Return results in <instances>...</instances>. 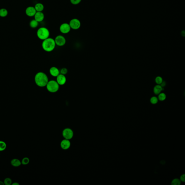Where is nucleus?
<instances>
[{"mask_svg": "<svg viewBox=\"0 0 185 185\" xmlns=\"http://www.w3.org/2000/svg\"><path fill=\"white\" fill-rule=\"evenodd\" d=\"M35 82L38 87H46L48 81V77L45 73L39 72L36 74L35 77Z\"/></svg>", "mask_w": 185, "mask_h": 185, "instance_id": "nucleus-1", "label": "nucleus"}, {"mask_svg": "<svg viewBox=\"0 0 185 185\" xmlns=\"http://www.w3.org/2000/svg\"><path fill=\"white\" fill-rule=\"evenodd\" d=\"M42 47L45 52H50L54 50L56 44L54 39L48 38L43 40Z\"/></svg>", "mask_w": 185, "mask_h": 185, "instance_id": "nucleus-2", "label": "nucleus"}, {"mask_svg": "<svg viewBox=\"0 0 185 185\" xmlns=\"http://www.w3.org/2000/svg\"><path fill=\"white\" fill-rule=\"evenodd\" d=\"M37 35L39 39L43 41L49 38L50 31L48 29L45 27H41L37 30Z\"/></svg>", "mask_w": 185, "mask_h": 185, "instance_id": "nucleus-3", "label": "nucleus"}, {"mask_svg": "<svg viewBox=\"0 0 185 185\" xmlns=\"http://www.w3.org/2000/svg\"><path fill=\"white\" fill-rule=\"evenodd\" d=\"M47 89L50 92L54 93L57 92L59 88V85L57 81L51 80L48 81L47 84Z\"/></svg>", "mask_w": 185, "mask_h": 185, "instance_id": "nucleus-4", "label": "nucleus"}, {"mask_svg": "<svg viewBox=\"0 0 185 185\" xmlns=\"http://www.w3.org/2000/svg\"><path fill=\"white\" fill-rule=\"evenodd\" d=\"M62 135L64 139L70 140L74 137V132L71 129L67 128L63 130Z\"/></svg>", "mask_w": 185, "mask_h": 185, "instance_id": "nucleus-5", "label": "nucleus"}, {"mask_svg": "<svg viewBox=\"0 0 185 185\" xmlns=\"http://www.w3.org/2000/svg\"><path fill=\"white\" fill-rule=\"evenodd\" d=\"M69 24L71 29L74 30H77L80 28L81 25L80 21L76 18L71 20Z\"/></svg>", "mask_w": 185, "mask_h": 185, "instance_id": "nucleus-6", "label": "nucleus"}, {"mask_svg": "<svg viewBox=\"0 0 185 185\" xmlns=\"http://www.w3.org/2000/svg\"><path fill=\"white\" fill-rule=\"evenodd\" d=\"M54 40L56 45L59 46H63L66 43V39L65 38L61 35L57 36Z\"/></svg>", "mask_w": 185, "mask_h": 185, "instance_id": "nucleus-7", "label": "nucleus"}, {"mask_svg": "<svg viewBox=\"0 0 185 185\" xmlns=\"http://www.w3.org/2000/svg\"><path fill=\"white\" fill-rule=\"evenodd\" d=\"M60 31L63 34H67L70 31L71 28L69 24L64 23L60 26Z\"/></svg>", "mask_w": 185, "mask_h": 185, "instance_id": "nucleus-8", "label": "nucleus"}, {"mask_svg": "<svg viewBox=\"0 0 185 185\" xmlns=\"http://www.w3.org/2000/svg\"><path fill=\"white\" fill-rule=\"evenodd\" d=\"M71 146V143L70 140H69L64 139L60 142V147L63 150L68 149L70 148Z\"/></svg>", "mask_w": 185, "mask_h": 185, "instance_id": "nucleus-9", "label": "nucleus"}, {"mask_svg": "<svg viewBox=\"0 0 185 185\" xmlns=\"http://www.w3.org/2000/svg\"><path fill=\"white\" fill-rule=\"evenodd\" d=\"M36 12L35 7L32 6L28 7L25 10L26 15L29 17L34 16Z\"/></svg>", "mask_w": 185, "mask_h": 185, "instance_id": "nucleus-10", "label": "nucleus"}, {"mask_svg": "<svg viewBox=\"0 0 185 185\" xmlns=\"http://www.w3.org/2000/svg\"><path fill=\"white\" fill-rule=\"evenodd\" d=\"M66 79L64 75L60 74L57 77V81L59 85L63 86L66 83Z\"/></svg>", "mask_w": 185, "mask_h": 185, "instance_id": "nucleus-11", "label": "nucleus"}, {"mask_svg": "<svg viewBox=\"0 0 185 185\" xmlns=\"http://www.w3.org/2000/svg\"><path fill=\"white\" fill-rule=\"evenodd\" d=\"M34 17L35 19L39 23L43 21L45 18V15L42 12H37Z\"/></svg>", "mask_w": 185, "mask_h": 185, "instance_id": "nucleus-12", "label": "nucleus"}, {"mask_svg": "<svg viewBox=\"0 0 185 185\" xmlns=\"http://www.w3.org/2000/svg\"><path fill=\"white\" fill-rule=\"evenodd\" d=\"M50 75L52 76L57 77L60 74V71L59 69L55 66L51 67L49 70Z\"/></svg>", "mask_w": 185, "mask_h": 185, "instance_id": "nucleus-13", "label": "nucleus"}, {"mask_svg": "<svg viewBox=\"0 0 185 185\" xmlns=\"http://www.w3.org/2000/svg\"><path fill=\"white\" fill-rule=\"evenodd\" d=\"M11 164L13 167H18L21 166L22 162L19 159L17 158H14L12 159L11 162Z\"/></svg>", "mask_w": 185, "mask_h": 185, "instance_id": "nucleus-14", "label": "nucleus"}, {"mask_svg": "<svg viewBox=\"0 0 185 185\" xmlns=\"http://www.w3.org/2000/svg\"><path fill=\"white\" fill-rule=\"evenodd\" d=\"M37 12H42L44 9V6L42 3H37L35 7Z\"/></svg>", "mask_w": 185, "mask_h": 185, "instance_id": "nucleus-15", "label": "nucleus"}, {"mask_svg": "<svg viewBox=\"0 0 185 185\" xmlns=\"http://www.w3.org/2000/svg\"><path fill=\"white\" fill-rule=\"evenodd\" d=\"M162 90V88L160 85H157L154 87V92L155 94H158L161 92Z\"/></svg>", "mask_w": 185, "mask_h": 185, "instance_id": "nucleus-16", "label": "nucleus"}, {"mask_svg": "<svg viewBox=\"0 0 185 185\" xmlns=\"http://www.w3.org/2000/svg\"><path fill=\"white\" fill-rule=\"evenodd\" d=\"M8 14V11L6 8H2L0 9V17L5 18Z\"/></svg>", "mask_w": 185, "mask_h": 185, "instance_id": "nucleus-17", "label": "nucleus"}, {"mask_svg": "<svg viewBox=\"0 0 185 185\" xmlns=\"http://www.w3.org/2000/svg\"><path fill=\"white\" fill-rule=\"evenodd\" d=\"M38 22L35 19L32 20L30 22L29 25L30 27L32 28H35L38 26Z\"/></svg>", "mask_w": 185, "mask_h": 185, "instance_id": "nucleus-18", "label": "nucleus"}, {"mask_svg": "<svg viewBox=\"0 0 185 185\" xmlns=\"http://www.w3.org/2000/svg\"><path fill=\"white\" fill-rule=\"evenodd\" d=\"M7 147V144L6 142L3 141H0V152L5 150Z\"/></svg>", "mask_w": 185, "mask_h": 185, "instance_id": "nucleus-19", "label": "nucleus"}, {"mask_svg": "<svg viewBox=\"0 0 185 185\" xmlns=\"http://www.w3.org/2000/svg\"><path fill=\"white\" fill-rule=\"evenodd\" d=\"M30 162V159H29L28 158V157H24V158L22 159V164H23V165H27V164H28Z\"/></svg>", "mask_w": 185, "mask_h": 185, "instance_id": "nucleus-20", "label": "nucleus"}, {"mask_svg": "<svg viewBox=\"0 0 185 185\" xmlns=\"http://www.w3.org/2000/svg\"><path fill=\"white\" fill-rule=\"evenodd\" d=\"M3 182H4V184L5 185H11L12 183V179L10 178H6L4 180Z\"/></svg>", "mask_w": 185, "mask_h": 185, "instance_id": "nucleus-21", "label": "nucleus"}, {"mask_svg": "<svg viewBox=\"0 0 185 185\" xmlns=\"http://www.w3.org/2000/svg\"><path fill=\"white\" fill-rule=\"evenodd\" d=\"M180 180L178 179H174L171 182V184L173 185H180Z\"/></svg>", "mask_w": 185, "mask_h": 185, "instance_id": "nucleus-22", "label": "nucleus"}, {"mask_svg": "<svg viewBox=\"0 0 185 185\" xmlns=\"http://www.w3.org/2000/svg\"><path fill=\"white\" fill-rule=\"evenodd\" d=\"M159 96H158V98L159 100L161 101L164 100L166 98V95L164 93H161L159 94Z\"/></svg>", "mask_w": 185, "mask_h": 185, "instance_id": "nucleus-23", "label": "nucleus"}, {"mask_svg": "<svg viewBox=\"0 0 185 185\" xmlns=\"http://www.w3.org/2000/svg\"><path fill=\"white\" fill-rule=\"evenodd\" d=\"M155 81L157 84H161L163 82L162 78L160 76L157 77L155 79Z\"/></svg>", "mask_w": 185, "mask_h": 185, "instance_id": "nucleus-24", "label": "nucleus"}, {"mask_svg": "<svg viewBox=\"0 0 185 185\" xmlns=\"http://www.w3.org/2000/svg\"><path fill=\"white\" fill-rule=\"evenodd\" d=\"M158 101V99L156 97H153L150 99V102H151L152 104H157Z\"/></svg>", "mask_w": 185, "mask_h": 185, "instance_id": "nucleus-25", "label": "nucleus"}, {"mask_svg": "<svg viewBox=\"0 0 185 185\" xmlns=\"http://www.w3.org/2000/svg\"><path fill=\"white\" fill-rule=\"evenodd\" d=\"M72 4L74 5H77L79 4L82 0H70Z\"/></svg>", "mask_w": 185, "mask_h": 185, "instance_id": "nucleus-26", "label": "nucleus"}, {"mask_svg": "<svg viewBox=\"0 0 185 185\" xmlns=\"http://www.w3.org/2000/svg\"><path fill=\"white\" fill-rule=\"evenodd\" d=\"M60 73L62 75H65L68 73V70L66 68H63L60 70Z\"/></svg>", "mask_w": 185, "mask_h": 185, "instance_id": "nucleus-27", "label": "nucleus"}, {"mask_svg": "<svg viewBox=\"0 0 185 185\" xmlns=\"http://www.w3.org/2000/svg\"><path fill=\"white\" fill-rule=\"evenodd\" d=\"M180 180L184 182L185 181V176L184 174H183L180 177Z\"/></svg>", "mask_w": 185, "mask_h": 185, "instance_id": "nucleus-28", "label": "nucleus"}, {"mask_svg": "<svg viewBox=\"0 0 185 185\" xmlns=\"http://www.w3.org/2000/svg\"><path fill=\"white\" fill-rule=\"evenodd\" d=\"M20 184L18 183H17V182H14V183H12V185H19Z\"/></svg>", "mask_w": 185, "mask_h": 185, "instance_id": "nucleus-29", "label": "nucleus"}, {"mask_svg": "<svg viewBox=\"0 0 185 185\" xmlns=\"http://www.w3.org/2000/svg\"><path fill=\"white\" fill-rule=\"evenodd\" d=\"M4 182L3 181H0V185H4Z\"/></svg>", "mask_w": 185, "mask_h": 185, "instance_id": "nucleus-30", "label": "nucleus"}]
</instances>
